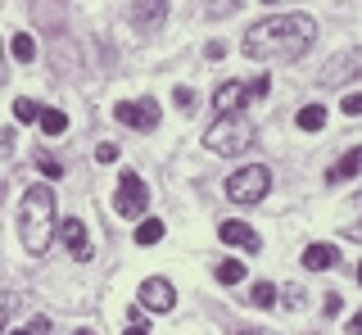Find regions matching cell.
Wrapping results in <instances>:
<instances>
[{
  "mask_svg": "<svg viewBox=\"0 0 362 335\" xmlns=\"http://www.w3.org/2000/svg\"><path fill=\"white\" fill-rule=\"evenodd\" d=\"M313 41H317V23L308 14H276V18H263V23L249 28L240 50L249 59L267 64V59H299Z\"/></svg>",
  "mask_w": 362,
  "mask_h": 335,
  "instance_id": "obj_1",
  "label": "cell"
},
{
  "mask_svg": "<svg viewBox=\"0 0 362 335\" xmlns=\"http://www.w3.org/2000/svg\"><path fill=\"white\" fill-rule=\"evenodd\" d=\"M18 236H23V249H28L32 259L45 254V245H50V236H54V191L50 186H28V191H23Z\"/></svg>",
  "mask_w": 362,
  "mask_h": 335,
  "instance_id": "obj_2",
  "label": "cell"
},
{
  "mask_svg": "<svg viewBox=\"0 0 362 335\" xmlns=\"http://www.w3.org/2000/svg\"><path fill=\"white\" fill-rule=\"evenodd\" d=\"M204 145L213 154H222V159H235V154H245L254 145V122L245 114H218V122L204 131Z\"/></svg>",
  "mask_w": 362,
  "mask_h": 335,
  "instance_id": "obj_3",
  "label": "cell"
},
{
  "mask_svg": "<svg viewBox=\"0 0 362 335\" xmlns=\"http://www.w3.org/2000/svg\"><path fill=\"white\" fill-rule=\"evenodd\" d=\"M272 191V172L263 163H254V168H240V172H231L226 177V195L235 199V204H258Z\"/></svg>",
  "mask_w": 362,
  "mask_h": 335,
  "instance_id": "obj_4",
  "label": "cell"
},
{
  "mask_svg": "<svg viewBox=\"0 0 362 335\" xmlns=\"http://www.w3.org/2000/svg\"><path fill=\"white\" fill-rule=\"evenodd\" d=\"M145 182H141V172H122L118 177V195H113V213H122V218H141L145 213Z\"/></svg>",
  "mask_w": 362,
  "mask_h": 335,
  "instance_id": "obj_5",
  "label": "cell"
},
{
  "mask_svg": "<svg viewBox=\"0 0 362 335\" xmlns=\"http://www.w3.org/2000/svg\"><path fill=\"white\" fill-rule=\"evenodd\" d=\"M113 118L136 127V131H154L158 127V105L154 100H122V105H113Z\"/></svg>",
  "mask_w": 362,
  "mask_h": 335,
  "instance_id": "obj_6",
  "label": "cell"
},
{
  "mask_svg": "<svg viewBox=\"0 0 362 335\" xmlns=\"http://www.w3.org/2000/svg\"><path fill=\"white\" fill-rule=\"evenodd\" d=\"M54 231H59V245H64L68 254H73L77 263H86V259H90V245H86V222H82V218H64Z\"/></svg>",
  "mask_w": 362,
  "mask_h": 335,
  "instance_id": "obj_7",
  "label": "cell"
},
{
  "mask_svg": "<svg viewBox=\"0 0 362 335\" xmlns=\"http://www.w3.org/2000/svg\"><path fill=\"white\" fill-rule=\"evenodd\" d=\"M168 18V0H136L132 5V28L136 32H158Z\"/></svg>",
  "mask_w": 362,
  "mask_h": 335,
  "instance_id": "obj_8",
  "label": "cell"
},
{
  "mask_svg": "<svg viewBox=\"0 0 362 335\" xmlns=\"http://www.w3.org/2000/svg\"><path fill=\"white\" fill-rule=\"evenodd\" d=\"M141 304H145V308H154V312H168V308L177 304V290L168 286L163 276H150V281L141 286Z\"/></svg>",
  "mask_w": 362,
  "mask_h": 335,
  "instance_id": "obj_9",
  "label": "cell"
},
{
  "mask_svg": "<svg viewBox=\"0 0 362 335\" xmlns=\"http://www.w3.org/2000/svg\"><path fill=\"white\" fill-rule=\"evenodd\" d=\"M213 105H218V114H240L249 105V86L245 82H222L218 91H213Z\"/></svg>",
  "mask_w": 362,
  "mask_h": 335,
  "instance_id": "obj_10",
  "label": "cell"
},
{
  "mask_svg": "<svg viewBox=\"0 0 362 335\" xmlns=\"http://www.w3.org/2000/svg\"><path fill=\"white\" fill-rule=\"evenodd\" d=\"M362 73V50H349V54H339V59L326 69V86H339V82H349V77H358Z\"/></svg>",
  "mask_w": 362,
  "mask_h": 335,
  "instance_id": "obj_11",
  "label": "cell"
},
{
  "mask_svg": "<svg viewBox=\"0 0 362 335\" xmlns=\"http://www.w3.org/2000/svg\"><path fill=\"white\" fill-rule=\"evenodd\" d=\"M358 172H362V145H354V150H349L335 168H326V182L339 186V182H349V177H358Z\"/></svg>",
  "mask_w": 362,
  "mask_h": 335,
  "instance_id": "obj_12",
  "label": "cell"
},
{
  "mask_svg": "<svg viewBox=\"0 0 362 335\" xmlns=\"http://www.w3.org/2000/svg\"><path fill=\"white\" fill-rule=\"evenodd\" d=\"M335 263H339L335 245H308V249H303V267H308V272H326V267H335Z\"/></svg>",
  "mask_w": 362,
  "mask_h": 335,
  "instance_id": "obj_13",
  "label": "cell"
},
{
  "mask_svg": "<svg viewBox=\"0 0 362 335\" xmlns=\"http://www.w3.org/2000/svg\"><path fill=\"white\" fill-rule=\"evenodd\" d=\"M218 236H222L226 245H240V249H258L254 227H245V222H222V227H218Z\"/></svg>",
  "mask_w": 362,
  "mask_h": 335,
  "instance_id": "obj_14",
  "label": "cell"
},
{
  "mask_svg": "<svg viewBox=\"0 0 362 335\" xmlns=\"http://www.w3.org/2000/svg\"><path fill=\"white\" fill-rule=\"evenodd\" d=\"M37 122H41L45 136H64V131H68V114H64V109H41Z\"/></svg>",
  "mask_w": 362,
  "mask_h": 335,
  "instance_id": "obj_15",
  "label": "cell"
},
{
  "mask_svg": "<svg viewBox=\"0 0 362 335\" xmlns=\"http://www.w3.org/2000/svg\"><path fill=\"white\" fill-rule=\"evenodd\" d=\"M294 127H299V131H322L326 127V109L322 105H303L299 118H294Z\"/></svg>",
  "mask_w": 362,
  "mask_h": 335,
  "instance_id": "obj_16",
  "label": "cell"
},
{
  "mask_svg": "<svg viewBox=\"0 0 362 335\" xmlns=\"http://www.w3.org/2000/svg\"><path fill=\"white\" fill-rule=\"evenodd\" d=\"M158 240H163V222H158V218L136 222V245H158Z\"/></svg>",
  "mask_w": 362,
  "mask_h": 335,
  "instance_id": "obj_17",
  "label": "cell"
},
{
  "mask_svg": "<svg viewBox=\"0 0 362 335\" xmlns=\"http://www.w3.org/2000/svg\"><path fill=\"white\" fill-rule=\"evenodd\" d=\"M9 54H14V59H18V64H28V59H32V54H37V41H32V37H28V32H18V37H14V41H9Z\"/></svg>",
  "mask_w": 362,
  "mask_h": 335,
  "instance_id": "obj_18",
  "label": "cell"
},
{
  "mask_svg": "<svg viewBox=\"0 0 362 335\" xmlns=\"http://www.w3.org/2000/svg\"><path fill=\"white\" fill-rule=\"evenodd\" d=\"M218 281H222V286H235V281H245V263H235V259L218 263Z\"/></svg>",
  "mask_w": 362,
  "mask_h": 335,
  "instance_id": "obj_19",
  "label": "cell"
},
{
  "mask_svg": "<svg viewBox=\"0 0 362 335\" xmlns=\"http://www.w3.org/2000/svg\"><path fill=\"white\" fill-rule=\"evenodd\" d=\"M37 114H41L37 100H28V95H18V100H14V118H18V122H37Z\"/></svg>",
  "mask_w": 362,
  "mask_h": 335,
  "instance_id": "obj_20",
  "label": "cell"
},
{
  "mask_svg": "<svg viewBox=\"0 0 362 335\" xmlns=\"http://www.w3.org/2000/svg\"><path fill=\"white\" fill-rule=\"evenodd\" d=\"M254 304H258V308H272V304H276V286L258 281V286H254Z\"/></svg>",
  "mask_w": 362,
  "mask_h": 335,
  "instance_id": "obj_21",
  "label": "cell"
},
{
  "mask_svg": "<svg viewBox=\"0 0 362 335\" xmlns=\"http://www.w3.org/2000/svg\"><path fill=\"white\" fill-rule=\"evenodd\" d=\"M173 105L181 109V114H190V109H195V91H190V86H177V91H173Z\"/></svg>",
  "mask_w": 362,
  "mask_h": 335,
  "instance_id": "obj_22",
  "label": "cell"
},
{
  "mask_svg": "<svg viewBox=\"0 0 362 335\" xmlns=\"http://www.w3.org/2000/svg\"><path fill=\"white\" fill-rule=\"evenodd\" d=\"M37 168H41L45 177H59V172H64V168H59V159H54V154H45V150L37 154Z\"/></svg>",
  "mask_w": 362,
  "mask_h": 335,
  "instance_id": "obj_23",
  "label": "cell"
},
{
  "mask_svg": "<svg viewBox=\"0 0 362 335\" xmlns=\"http://www.w3.org/2000/svg\"><path fill=\"white\" fill-rule=\"evenodd\" d=\"M95 159H100V163H113V159H118V145H113V141H105V145L95 150Z\"/></svg>",
  "mask_w": 362,
  "mask_h": 335,
  "instance_id": "obj_24",
  "label": "cell"
},
{
  "mask_svg": "<svg viewBox=\"0 0 362 335\" xmlns=\"http://www.w3.org/2000/svg\"><path fill=\"white\" fill-rule=\"evenodd\" d=\"M344 114H349V118L362 114V95H344Z\"/></svg>",
  "mask_w": 362,
  "mask_h": 335,
  "instance_id": "obj_25",
  "label": "cell"
},
{
  "mask_svg": "<svg viewBox=\"0 0 362 335\" xmlns=\"http://www.w3.org/2000/svg\"><path fill=\"white\" fill-rule=\"evenodd\" d=\"M28 335H50V317H32V327Z\"/></svg>",
  "mask_w": 362,
  "mask_h": 335,
  "instance_id": "obj_26",
  "label": "cell"
},
{
  "mask_svg": "<svg viewBox=\"0 0 362 335\" xmlns=\"http://www.w3.org/2000/svg\"><path fill=\"white\" fill-rule=\"evenodd\" d=\"M322 312H326V317H335V312H339V295H326L322 299Z\"/></svg>",
  "mask_w": 362,
  "mask_h": 335,
  "instance_id": "obj_27",
  "label": "cell"
},
{
  "mask_svg": "<svg viewBox=\"0 0 362 335\" xmlns=\"http://www.w3.org/2000/svg\"><path fill=\"white\" fill-rule=\"evenodd\" d=\"M231 9H235V0H213L209 14H231Z\"/></svg>",
  "mask_w": 362,
  "mask_h": 335,
  "instance_id": "obj_28",
  "label": "cell"
},
{
  "mask_svg": "<svg viewBox=\"0 0 362 335\" xmlns=\"http://www.w3.org/2000/svg\"><path fill=\"white\" fill-rule=\"evenodd\" d=\"M267 86H272L267 77H254V86H249V100H254V95H267Z\"/></svg>",
  "mask_w": 362,
  "mask_h": 335,
  "instance_id": "obj_29",
  "label": "cell"
},
{
  "mask_svg": "<svg viewBox=\"0 0 362 335\" xmlns=\"http://www.w3.org/2000/svg\"><path fill=\"white\" fill-rule=\"evenodd\" d=\"M204 54H209V59H222L226 46H222V41H209V46H204Z\"/></svg>",
  "mask_w": 362,
  "mask_h": 335,
  "instance_id": "obj_30",
  "label": "cell"
},
{
  "mask_svg": "<svg viewBox=\"0 0 362 335\" xmlns=\"http://www.w3.org/2000/svg\"><path fill=\"white\" fill-rule=\"evenodd\" d=\"M349 335H362V308L354 312V322H349Z\"/></svg>",
  "mask_w": 362,
  "mask_h": 335,
  "instance_id": "obj_31",
  "label": "cell"
},
{
  "mask_svg": "<svg viewBox=\"0 0 362 335\" xmlns=\"http://www.w3.org/2000/svg\"><path fill=\"white\" fill-rule=\"evenodd\" d=\"M127 335H150V331H145V327H127Z\"/></svg>",
  "mask_w": 362,
  "mask_h": 335,
  "instance_id": "obj_32",
  "label": "cell"
},
{
  "mask_svg": "<svg viewBox=\"0 0 362 335\" xmlns=\"http://www.w3.org/2000/svg\"><path fill=\"white\" fill-rule=\"evenodd\" d=\"M235 335H272V331H235Z\"/></svg>",
  "mask_w": 362,
  "mask_h": 335,
  "instance_id": "obj_33",
  "label": "cell"
},
{
  "mask_svg": "<svg viewBox=\"0 0 362 335\" xmlns=\"http://www.w3.org/2000/svg\"><path fill=\"white\" fill-rule=\"evenodd\" d=\"M0 331H5V304H0Z\"/></svg>",
  "mask_w": 362,
  "mask_h": 335,
  "instance_id": "obj_34",
  "label": "cell"
},
{
  "mask_svg": "<svg viewBox=\"0 0 362 335\" xmlns=\"http://www.w3.org/2000/svg\"><path fill=\"white\" fill-rule=\"evenodd\" d=\"M0 82H5V59H0Z\"/></svg>",
  "mask_w": 362,
  "mask_h": 335,
  "instance_id": "obj_35",
  "label": "cell"
},
{
  "mask_svg": "<svg viewBox=\"0 0 362 335\" xmlns=\"http://www.w3.org/2000/svg\"><path fill=\"white\" fill-rule=\"evenodd\" d=\"M77 335H95V331H86V327H82V331H77Z\"/></svg>",
  "mask_w": 362,
  "mask_h": 335,
  "instance_id": "obj_36",
  "label": "cell"
},
{
  "mask_svg": "<svg viewBox=\"0 0 362 335\" xmlns=\"http://www.w3.org/2000/svg\"><path fill=\"white\" fill-rule=\"evenodd\" d=\"M358 286H362V263H358Z\"/></svg>",
  "mask_w": 362,
  "mask_h": 335,
  "instance_id": "obj_37",
  "label": "cell"
},
{
  "mask_svg": "<svg viewBox=\"0 0 362 335\" xmlns=\"http://www.w3.org/2000/svg\"><path fill=\"white\" fill-rule=\"evenodd\" d=\"M9 335H28V331H9Z\"/></svg>",
  "mask_w": 362,
  "mask_h": 335,
  "instance_id": "obj_38",
  "label": "cell"
},
{
  "mask_svg": "<svg viewBox=\"0 0 362 335\" xmlns=\"http://www.w3.org/2000/svg\"><path fill=\"white\" fill-rule=\"evenodd\" d=\"M263 5H276V0H263Z\"/></svg>",
  "mask_w": 362,
  "mask_h": 335,
  "instance_id": "obj_39",
  "label": "cell"
}]
</instances>
